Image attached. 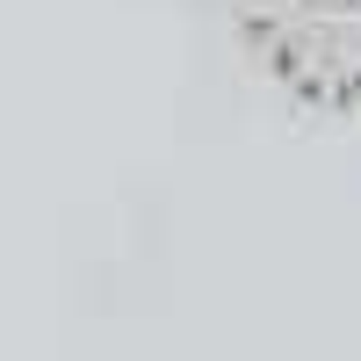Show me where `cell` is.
<instances>
[{
  "label": "cell",
  "instance_id": "6da1fadb",
  "mask_svg": "<svg viewBox=\"0 0 361 361\" xmlns=\"http://www.w3.org/2000/svg\"><path fill=\"white\" fill-rule=\"evenodd\" d=\"M238 37L289 102L361 123V0H238Z\"/></svg>",
  "mask_w": 361,
  "mask_h": 361
}]
</instances>
